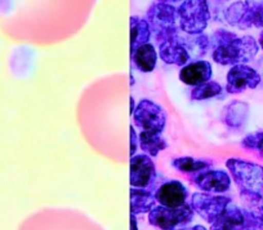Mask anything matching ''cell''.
<instances>
[{
    "instance_id": "obj_10",
    "label": "cell",
    "mask_w": 263,
    "mask_h": 230,
    "mask_svg": "<svg viewBox=\"0 0 263 230\" xmlns=\"http://www.w3.org/2000/svg\"><path fill=\"white\" fill-rule=\"evenodd\" d=\"M231 176L223 169H205L197 172L192 179V183L204 193L221 194L226 193L231 188Z\"/></svg>"
},
{
    "instance_id": "obj_6",
    "label": "cell",
    "mask_w": 263,
    "mask_h": 230,
    "mask_svg": "<svg viewBox=\"0 0 263 230\" xmlns=\"http://www.w3.org/2000/svg\"><path fill=\"white\" fill-rule=\"evenodd\" d=\"M194 209L191 204L184 203L177 208L155 206L148 212V222L161 230H172L181 225H187L194 219Z\"/></svg>"
},
{
    "instance_id": "obj_31",
    "label": "cell",
    "mask_w": 263,
    "mask_h": 230,
    "mask_svg": "<svg viewBox=\"0 0 263 230\" xmlns=\"http://www.w3.org/2000/svg\"><path fill=\"white\" fill-rule=\"evenodd\" d=\"M129 102H130V115H132V114L135 113V109H136V106H137V105H136L135 98L132 97V96H130V98H129Z\"/></svg>"
},
{
    "instance_id": "obj_12",
    "label": "cell",
    "mask_w": 263,
    "mask_h": 230,
    "mask_svg": "<svg viewBox=\"0 0 263 230\" xmlns=\"http://www.w3.org/2000/svg\"><path fill=\"white\" fill-rule=\"evenodd\" d=\"M224 20L231 26L240 30L253 27V0H240L231 4L224 12Z\"/></svg>"
},
{
    "instance_id": "obj_13",
    "label": "cell",
    "mask_w": 263,
    "mask_h": 230,
    "mask_svg": "<svg viewBox=\"0 0 263 230\" xmlns=\"http://www.w3.org/2000/svg\"><path fill=\"white\" fill-rule=\"evenodd\" d=\"M159 56L165 64L177 65V66L182 67L189 64L190 59H191L184 45L182 44L179 37L159 44Z\"/></svg>"
},
{
    "instance_id": "obj_7",
    "label": "cell",
    "mask_w": 263,
    "mask_h": 230,
    "mask_svg": "<svg viewBox=\"0 0 263 230\" xmlns=\"http://www.w3.org/2000/svg\"><path fill=\"white\" fill-rule=\"evenodd\" d=\"M231 202L227 197L213 196L209 193H194L191 197V207L194 212L209 224H213Z\"/></svg>"
},
{
    "instance_id": "obj_23",
    "label": "cell",
    "mask_w": 263,
    "mask_h": 230,
    "mask_svg": "<svg viewBox=\"0 0 263 230\" xmlns=\"http://www.w3.org/2000/svg\"><path fill=\"white\" fill-rule=\"evenodd\" d=\"M172 166L183 173H197L208 169L211 167V162L192 158V156H179L172 161Z\"/></svg>"
},
{
    "instance_id": "obj_30",
    "label": "cell",
    "mask_w": 263,
    "mask_h": 230,
    "mask_svg": "<svg viewBox=\"0 0 263 230\" xmlns=\"http://www.w3.org/2000/svg\"><path fill=\"white\" fill-rule=\"evenodd\" d=\"M172 230H206L205 227L201 225H195L194 227H186V229H172Z\"/></svg>"
},
{
    "instance_id": "obj_22",
    "label": "cell",
    "mask_w": 263,
    "mask_h": 230,
    "mask_svg": "<svg viewBox=\"0 0 263 230\" xmlns=\"http://www.w3.org/2000/svg\"><path fill=\"white\" fill-rule=\"evenodd\" d=\"M181 42L187 49V52H189L190 57L191 56H194V57H201V56H204L208 52V48L211 47L209 38L205 34L189 35V37L181 39Z\"/></svg>"
},
{
    "instance_id": "obj_16",
    "label": "cell",
    "mask_w": 263,
    "mask_h": 230,
    "mask_svg": "<svg viewBox=\"0 0 263 230\" xmlns=\"http://www.w3.org/2000/svg\"><path fill=\"white\" fill-rule=\"evenodd\" d=\"M130 59L136 69L140 70L141 73H153L158 62V53L153 44L146 43L130 53Z\"/></svg>"
},
{
    "instance_id": "obj_2",
    "label": "cell",
    "mask_w": 263,
    "mask_h": 230,
    "mask_svg": "<svg viewBox=\"0 0 263 230\" xmlns=\"http://www.w3.org/2000/svg\"><path fill=\"white\" fill-rule=\"evenodd\" d=\"M146 21L150 26L151 34H154L159 44L178 37L177 9L171 4H153L147 11Z\"/></svg>"
},
{
    "instance_id": "obj_33",
    "label": "cell",
    "mask_w": 263,
    "mask_h": 230,
    "mask_svg": "<svg viewBox=\"0 0 263 230\" xmlns=\"http://www.w3.org/2000/svg\"><path fill=\"white\" fill-rule=\"evenodd\" d=\"M258 44H259V47L263 49V30H262V32H260V35H259V42H258Z\"/></svg>"
},
{
    "instance_id": "obj_15",
    "label": "cell",
    "mask_w": 263,
    "mask_h": 230,
    "mask_svg": "<svg viewBox=\"0 0 263 230\" xmlns=\"http://www.w3.org/2000/svg\"><path fill=\"white\" fill-rule=\"evenodd\" d=\"M211 230H244L242 208L231 202L221 216L211 224Z\"/></svg>"
},
{
    "instance_id": "obj_18",
    "label": "cell",
    "mask_w": 263,
    "mask_h": 230,
    "mask_svg": "<svg viewBox=\"0 0 263 230\" xmlns=\"http://www.w3.org/2000/svg\"><path fill=\"white\" fill-rule=\"evenodd\" d=\"M155 197L147 189L130 188V214H148L155 207Z\"/></svg>"
},
{
    "instance_id": "obj_21",
    "label": "cell",
    "mask_w": 263,
    "mask_h": 230,
    "mask_svg": "<svg viewBox=\"0 0 263 230\" xmlns=\"http://www.w3.org/2000/svg\"><path fill=\"white\" fill-rule=\"evenodd\" d=\"M240 199L244 206V209H247L253 217L258 221L263 222V196L253 191L240 190Z\"/></svg>"
},
{
    "instance_id": "obj_3",
    "label": "cell",
    "mask_w": 263,
    "mask_h": 230,
    "mask_svg": "<svg viewBox=\"0 0 263 230\" xmlns=\"http://www.w3.org/2000/svg\"><path fill=\"white\" fill-rule=\"evenodd\" d=\"M226 167L240 190L263 196V166L241 158L227 159Z\"/></svg>"
},
{
    "instance_id": "obj_9",
    "label": "cell",
    "mask_w": 263,
    "mask_h": 230,
    "mask_svg": "<svg viewBox=\"0 0 263 230\" xmlns=\"http://www.w3.org/2000/svg\"><path fill=\"white\" fill-rule=\"evenodd\" d=\"M262 82L259 73L248 65H235L227 73L226 92L239 95L248 90H255Z\"/></svg>"
},
{
    "instance_id": "obj_17",
    "label": "cell",
    "mask_w": 263,
    "mask_h": 230,
    "mask_svg": "<svg viewBox=\"0 0 263 230\" xmlns=\"http://www.w3.org/2000/svg\"><path fill=\"white\" fill-rule=\"evenodd\" d=\"M138 143L143 153L151 158L158 156L160 151L168 149V143L165 138L161 136L160 132H154V131H142L138 136Z\"/></svg>"
},
{
    "instance_id": "obj_28",
    "label": "cell",
    "mask_w": 263,
    "mask_h": 230,
    "mask_svg": "<svg viewBox=\"0 0 263 230\" xmlns=\"http://www.w3.org/2000/svg\"><path fill=\"white\" fill-rule=\"evenodd\" d=\"M140 143H138V135L133 127H129V155L133 156L136 155Z\"/></svg>"
},
{
    "instance_id": "obj_27",
    "label": "cell",
    "mask_w": 263,
    "mask_h": 230,
    "mask_svg": "<svg viewBox=\"0 0 263 230\" xmlns=\"http://www.w3.org/2000/svg\"><path fill=\"white\" fill-rule=\"evenodd\" d=\"M253 27L263 29V2L253 0Z\"/></svg>"
},
{
    "instance_id": "obj_25",
    "label": "cell",
    "mask_w": 263,
    "mask_h": 230,
    "mask_svg": "<svg viewBox=\"0 0 263 230\" xmlns=\"http://www.w3.org/2000/svg\"><path fill=\"white\" fill-rule=\"evenodd\" d=\"M241 148L263 158V131L249 133L241 140Z\"/></svg>"
},
{
    "instance_id": "obj_19",
    "label": "cell",
    "mask_w": 263,
    "mask_h": 230,
    "mask_svg": "<svg viewBox=\"0 0 263 230\" xmlns=\"http://www.w3.org/2000/svg\"><path fill=\"white\" fill-rule=\"evenodd\" d=\"M249 117V105L242 101H232L223 111V120L229 127L240 128Z\"/></svg>"
},
{
    "instance_id": "obj_26",
    "label": "cell",
    "mask_w": 263,
    "mask_h": 230,
    "mask_svg": "<svg viewBox=\"0 0 263 230\" xmlns=\"http://www.w3.org/2000/svg\"><path fill=\"white\" fill-rule=\"evenodd\" d=\"M235 38H236V34H234V32L227 31V30H223V29H219L212 34V38L209 39V42H211V45L214 49V48L227 44V43H230L231 40H234Z\"/></svg>"
},
{
    "instance_id": "obj_20",
    "label": "cell",
    "mask_w": 263,
    "mask_h": 230,
    "mask_svg": "<svg viewBox=\"0 0 263 230\" xmlns=\"http://www.w3.org/2000/svg\"><path fill=\"white\" fill-rule=\"evenodd\" d=\"M130 24V53L135 52L138 47L148 43L151 39V30L147 21L137 16H132Z\"/></svg>"
},
{
    "instance_id": "obj_8",
    "label": "cell",
    "mask_w": 263,
    "mask_h": 230,
    "mask_svg": "<svg viewBox=\"0 0 263 230\" xmlns=\"http://www.w3.org/2000/svg\"><path fill=\"white\" fill-rule=\"evenodd\" d=\"M156 180V166L151 156L136 154L129 162V183L130 188L147 189Z\"/></svg>"
},
{
    "instance_id": "obj_34",
    "label": "cell",
    "mask_w": 263,
    "mask_h": 230,
    "mask_svg": "<svg viewBox=\"0 0 263 230\" xmlns=\"http://www.w3.org/2000/svg\"><path fill=\"white\" fill-rule=\"evenodd\" d=\"M221 2H227V0H221Z\"/></svg>"
},
{
    "instance_id": "obj_1",
    "label": "cell",
    "mask_w": 263,
    "mask_h": 230,
    "mask_svg": "<svg viewBox=\"0 0 263 230\" xmlns=\"http://www.w3.org/2000/svg\"><path fill=\"white\" fill-rule=\"evenodd\" d=\"M259 50V44L253 37L235 38L227 44L221 45L213 49L214 62L219 65H247L253 61Z\"/></svg>"
},
{
    "instance_id": "obj_29",
    "label": "cell",
    "mask_w": 263,
    "mask_h": 230,
    "mask_svg": "<svg viewBox=\"0 0 263 230\" xmlns=\"http://www.w3.org/2000/svg\"><path fill=\"white\" fill-rule=\"evenodd\" d=\"M130 230H138V221L136 215L130 214Z\"/></svg>"
},
{
    "instance_id": "obj_32",
    "label": "cell",
    "mask_w": 263,
    "mask_h": 230,
    "mask_svg": "<svg viewBox=\"0 0 263 230\" xmlns=\"http://www.w3.org/2000/svg\"><path fill=\"white\" fill-rule=\"evenodd\" d=\"M159 3H164V4H171L176 3V2H182V0H158Z\"/></svg>"
},
{
    "instance_id": "obj_4",
    "label": "cell",
    "mask_w": 263,
    "mask_h": 230,
    "mask_svg": "<svg viewBox=\"0 0 263 230\" xmlns=\"http://www.w3.org/2000/svg\"><path fill=\"white\" fill-rule=\"evenodd\" d=\"M178 25L186 34H201L211 20L208 0H183L177 9Z\"/></svg>"
},
{
    "instance_id": "obj_5",
    "label": "cell",
    "mask_w": 263,
    "mask_h": 230,
    "mask_svg": "<svg viewBox=\"0 0 263 230\" xmlns=\"http://www.w3.org/2000/svg\"><path fill=\"white\" fill-rule=\"evenodd\" d=\"M168 120L165 109L154 101L143 98L137 103L133 113V122L141 131L163 132Z\"/></svg>"
},
{
    "instance_id": "obj_14",
    "label": "cell",
    "mask_w": 263,
    "mask_h": 230,
    "mask_svg": "<svg viewBox=\"0 0 263 230\" xmlns=\"http://www.w3.org/2000/svg\"><path fill=\"white\" fill-rule=\"evenodd\" d=\"M212 78V65L208 61H195L184 65L179 72V80L183 84L196 87L209 82Z\"/></svg>"
},
{
    "instance_id": "obj_11",
    "label": "cell",
    "mask_w": 263,
    "mask_h": 230,
    "mask_svg": "<svg viewBox=\"0 0 263 230\" xmlns=\"http://www.w3.org/2000/svg\"><path fill=\"white\" fill-rule=\"evenodd\" d=\"M154 197L160 206L177 208V207H181L186 203L189 190L181 181L171 180L159 186Z\"/></svg>"
},
{
    "instance_id": "obj_24",
    "label": "cell",
    "mask_w": 263,
    "mask_h": 230,
    "mask_svg": "<svg viewBox=\"0 0 263 230\" xmlns=\"http://www.w3.org/2000/svg\"><path fill=\"white\" fill-rule=\"evenodd\" d=\"M223 92V88L219 83L217 82H209L203 83L200 85H196L191 90L190 96H191V100L194 101H204V100H211V98L217 97L221 93Z\"/></svg>"
}]
</instances>
